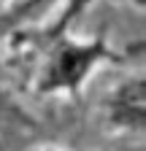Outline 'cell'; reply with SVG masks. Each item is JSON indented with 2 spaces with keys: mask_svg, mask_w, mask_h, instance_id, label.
I'll return each instance as SVG.
<instances>
[{
  "mask_svg": "<svg viewBox=\"0 0 146 151\" xmlns=\"http://www.w3.org/2000/svg\"><path fill=\"white\" fill-rule=\"evenodd\" d=\"M95 60V49H81V46H62L51 60V70H49V86H70L76 84L87 65Z\"/></svg>",
  "mask_w": 146,
  "mask_h": 151,
  "instance_id": "1",
  "label": "cell"
}]
</instances>
